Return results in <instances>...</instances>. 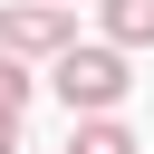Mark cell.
Here are the masks:
<instances>
[{
  "label": "cell",
  "mask_w": 154,
  "mask_h": 154,
  "mask_svg": "<svg viewBox=\"0 0 154 154\" xmlns=\"http://www.w3.org/2000/svg\"><path fill=\"white\" fill-rule=\"evenodd\" d=\"M29 87H38V77H29V58H19V48H0V116H19V106H29Z\"/></svg>",
  "instance_id": "cell-5"
},
{
  "label": "cell",
  "mask_w": 154,
  "mask_h": 154,
  "mask_svg": "<svg viewBox=\"0 0 154 154\" xmlns=\"http://www.w3.org/2000/svg\"><path fill=\"white\" fill-rule=\"evenodd\" d=\"M0 154H19V116H0Z\"/></svg>",
  "instance_id": "cell-6"
},
{
  "label": "cell",
  "mask_w": 154,
  "mask_h": 154,
  "mask_svg": "<svg viewBox=\"0 0 154 154\" xmlns=\"http://www.w3.org/2000/svg\"><path fill=\"white\" fill-rule=\"evenodd\" d=\"M67 10H77V0H67Z\"/></svg>",
  "instance_id": "cell-7"
},
{
  "label": "cell",
  "mask_w": 154,
  "mask_h": 154,
  "mask_svg": "<svg viewBox=\"0 0 154 154\" xmlns=\"http://www.w3.org/2000/svg\"><path fill=\"white\" fill-rule=\"evenodd\" d=\"M77 38V10L67 0H10L0 10V48H19V58H58Z\"/></svg>",
  "instance_id": "cell-2"
},
{
  "label": "cell",
  "mask_w": 154,
  "mask_h": 154,
  "mask_svg": "<svg viewBox=\"0 0 154 154\" xmlns=\"http://www.w3.org/2000/svg\"><path fill=\"white\" fill-rule=\"evenodd\" d=\"M48 87L67 96V116H116L135 77H125V48H116V38H106V48H77V38H67V48L48 58Z\"/></svg>",
  "instance_id": "cell-1"
},
{
  "label": "cell",
  "mask_w": 154,
  "mask_h": 154,
  "mask_svg": "<svg viewBox=\"0 0 154 154\" xmlns=\"http://www.w3.org/2000/svg\"><path fill=\"white\" fill-rule=\"evenodd\" d=\"M67 154H135V135H125L116 116H77V135H67Z\"/></svg>",
  "instance_id": "cell-4"
},
{
  "label": "cell",
  "mask_w": 154,
  "mask_h": 154,
  "mask_svg": "<svg viewBox=\"0 0 154 154\" xmlns=\"http://www.w3.org/2000/svg\"><path fill=\"white\" fill-rule=\"evenodd\" d=\"M96 19L116 48H154V0H96Z\"/></svg>",
  "instance_id": "cell-3"
}]
</instances>
